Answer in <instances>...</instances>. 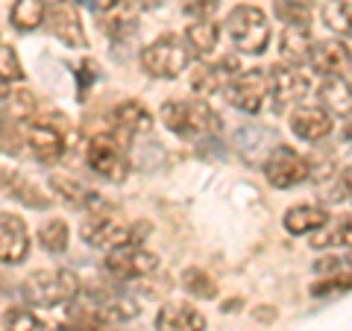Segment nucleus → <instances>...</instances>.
Segmentation results:
<instances>
[{"instance_id":"37","label":"nucleus","mask_w":352,"mask_h":331,"mask_svg":"<svg viewBox=\"0 0 352 331\" xmlns=\"http://www.w3.org/2000/svg\"><path fill=\"white\" fill-rule=\"evenodd\" d=\"M6 94H9V82H6V80H0V103L6 100Z\"/></svg>"},{"instance_id":"20","label":"nucleus","mask_w":352,"mask_h":331,"mask_svg":"<svg viewBox=\"0 0 352 331\" xmlns=\"http://www.w3.org/2000/svg\"><path fill=\"white\" fill-rule=\"evenodd\" d=\"M320 106L329 115L346 117L352 112V85L344 80V76H329V80L320 85Z\"/></svg>"},{"instance_id":"3","label":"nucleus","mask_w":352,"mask_h":331,"mask_svg":"<svg viewBox=\"0 0 352 331\" xmlns=\"http://www.w3.org/2000/svg\"><path fill=\"white\" fill-rule=\"evenodd\" d=\"M159 117L170 132L182 138H200L217 129V115L203 100H168Z\"/></svg>"},{"instance_id":"5","label":"nucleus","mask_w":352,"mask_h":331,"mask_svg":"<svg viewBox=\"0 0 352 331\" xmlns=\"http://www.w3.org/2000/svg\"><path fill=\"white\" fill-rule=\"evenodd\" d=\"M188 59H191L188 44H185V38L173 36V32L156 38L141 50V68L150 76H156V80H173V76H179L185 71V65H188Z\"/></svg>"},{"instance_id":"29","label":"nucleus","mask_w":352,"mask_h":331,"mask_svg":"<svg viewBox=\"0 0 352 331\" xmlns=\"http://www.w3.org/2000/svg\"><path fill=\"white\" fill-rule=\"evenodd\" d=\"M6 331H56V328L44 323L32 311H27V308H12V311H6Z\"/></svg>"},{"instance_id":"14","label":"nucleus","mask_w":352,"mask_h":331,"mask_svg":"<svg viewBox=\"0 0 352 331\" xmlns=\"http://www.w3.org/2000/svg\"><path fill=\"white\" fill-rule=\"evenodd\" d=\"M30 252V235L24 220L15 214H0V264H21Z\"/></svg>"},{"instance_id":"15","label":"nucleus","mask_w":352,"mask_h":331,"mask_svg":"<svg viewBox=\"0 0 352 331\" xmlns=\"http://www.w3.org/2000/svg\"><path fill=\"white\" fill-rule=\"evenodd\" d=\"M291 132L302 141H320L332 132V115L323 106H296L291 112Z\"/></svg>"},{"instance_id":"18","label":"nucleus","mask_w":352,"mask_h":331,"mask_svg":"<svg viewBox=\"0 0 352 331\" xmlns=\"http://www.w3.org/2000/svg\"><path fill=\"white\" fill-rule=\"evenodd\" d=\"M88 311L106 317L109 323H115V319H132L138 317V305L126 299V296H118V293H106V290H91L85 296V305Z\"/></svg>"},{"instance_id":"16","label":"nucleus","mask_w":352,"mask_h":331,"mask_svg":"<svg viewBox=\"0 0 352 331\" xmlns=\"http://www.w3.org/2000/svg\"><path fill=\"white\" fill-rule=\"evenodd\" d=\"M156 331H206V317L194 305H162L156 314Z\"/></svg>"},{"instance_id":"2","label":"nucleus","mask_w":352,"mask_h":331,"mask_svg":"<svg viewBox=\"0 0 352 331\" xmlns=\"http://www.w3.org/2000/svg\"><path fill=\"white\" fill-rule=\"evenodd\" d=\"M80 235L85 244H91L97 249H115V247H126V244H138L135 226L124 223L112 208H97V212H85L82 223H80Z\"/></svg>"},{"instance_id":"26","label":"nucleus","mask_w":352,"mask_h":331,"mask_svg":"<svg viewBox=\"0 0 352 331\" xmlns=\"http://www.w3.org/2000/svg\"><path fill=\"white\" fill-rule=\"evenodd\" d=\"M6 109H3V120H9V124H24L27 117L36 115V100H32L30 91H9L6 94Z\"/></svg>"},{"instance_id":"8","label":"nucleus","mask_w":352,"mask_h":331,"mask_svg":"<svg viewBox=\"0 0 352 331\" xmlns=\"http://www.w3.org/2000/svg\"><path fill=\"white\" fill-rule=\"evenodd\" d=\"M106 273L118 282H129V279H141V275H150L159 267V258L153 252L141 249L138 244H126V247H115L109 249L106 255Z\"/></svg>"},{"instance_id":"27","label":"nucleus","mask_w":352,"mask_h":331,"mask_svg":"<svg viewBox=\"0 0 352 331\" xmlns=\"http://www.w3.org/2000/svg\"><path fill=\"white\" fill-rule=\"evenodd\" d=\"M62 331H115V328L106 317L88 311V308H76V311H71L68 319H65Z\"/></svg>"},{"instance_id":"17","label":"nucleus","mask_w":352,"mask_h":331,"mask_svg":"<svg viewBox=\"0 0 352 331\" xmlns=\"http://www.w3.org/2000/svg\"><path fill=\"white\" fill-rule=\"evenodd\" d=\"M112 126L120 138H132L153 129V115L138 100H124L112 109Z\"/></svg>"},{"instance_id":"12","label":"nucleus","mask_w":352,"mask_h":331,"mask_svg":"<svg viewBox=\"0 0 352 331\" xmlns=\"http://www.w3.org/2000/svg\"><path fill=\"white\" fill-rule=\"evenodd\" d=\"M24 144L38 161L53 164V161H59L62 152H65V135L53 124L32 120V124L24 129Z\"/></svg>"},{"instance_id":"7","label":"nucleus","mask_w":352,"mask_h":331,"mask_svg":"<svg viewBox=\"0 0 352 331\" xmlns=\"http://www.w3.org/2000/svg\"><path fill=\"white\" fill-rule=\"evenodd\" d=\"M264 176H267V182L273 187H279V191H288V187L305 182L308 176H311V164L308 159H302L296 150L291 147H276L264 161Z\"/></svg>"},{"instance_id":"28","label":"nucleus","mask_w":352,"mask_h":331,"mask_svg":"<svg viewBox=\"0 0 352 331\" xmlns=\"http://www.w3.org/2000/svg\"><path fill=\"white\" fill-rule=\"evenodd\" d=\"M38 244L47 252H65L68 249V223L65 220H47L38 231Z\"/></svg>"},{"instance_id":"13","label":"nucleus","mask_w":352,"mask_h":331,"mask_svg":"<svg viewBox=\"0 0 352 331\" xmlns=\"http://www.w3.org/2000/svg\"><path fill=\"white\" fill-rule=\"evenodd\" d=\"M308 62L323 76H344L352 68V53L340 38H326V41H314Z\"/></svg>"},{"instance_id":"32","label":"nucleus","mask_w":352,"mask_h":331,"mask_svg":"<svg viewBox=\"0 0 352 331\" xmlns=\"http://www.w3.org/2000/svg\"><path fill=\"white\" fill-rule=\"evenodd\" d=\"M0 80H6V82L24 80V68L18 62V53L12 47H3V44H0Z\"/></svg>"},{"instance_id":"30","label":"nucleus","mask_w":352,"mask_h":331,"mask_svg":"<svg viewBox=\"0 0 352 331\" xmlns=\"http://www.w3.org/2000/svg\"><path fill=\"white\" fill-rule=\"evenodd\" d=\"M182 288L188 290L191 296H200V299H212V296L217 293L214 282L208 279V273L197 270V267H188V270L182 273Z\"/></svg>"},{"instance_id":"39","label":"nucleus","mask_w":352,"mask_h":331,"mask_svg":"<svg viewBox=\"0 0 352 331\" xmlns=\"http://www.w3.org/2000/svg\"><path fill=\"white\" fill-rule=\"evenodd\" d=\"M141 6H159V0H138Z\"/></svg>"},{"instance_id":"24","label":"nucleus","mask_w":352,"mask_h":331,"mask_svg":"<svg viewBox=\"0 0 352 331\" xmlns=\"http://www.w3.org/2000/svg\"><path fill=\"white\" fill-rule=\"evenodd\" d=\"M44 15H47V3H44V0H15L12 12H9L12 24L21 32L41 27L44 24Z\"/></svg>"},{"instance_id":"36","label":"nucleus","mask_w":352,"mask_h":331,"mask_svg":"<svg viewBox=\"0 0 352 331\" xmlns=\"http://www.w3.org/2000/svg\"><path fill=\"white\" fill-rule=\"evenodd\" d=\"M344 138L346 141H352V112L346 115V120H344Z\"/></svg>"},{"instance_id":"22","label":"nucleus","mask_w":352,"mask_h":331,"mask_svg":"<svg viewBox=\"0 0 352 331\" xmlns=\"http://www.w3.org/2000/svg\"><path fill=\"white\" fill-rule=\"evenodd\" d=\"M326 223H329V214L317 205H296V208H288V214H285V229L291 235H308V231H317Z\"/></svg>"},{"instance_id":"23","label":"nucleus","mask_w":352,"mask_h":331,"mask_svg":"<svg viewBox=\"0 0 352 331\" xmlns=\"http://www.w3.org/2000/svg\"><path fill=\"white\" fill-rule=\"evenodd\" d=\"M217 38H220V27L214 21H194L185 32V44H188V50L194 56H208L214 47H217Z\"/></svg>"},{"instance_id":"34","label":"nucleus","mask_w":352,"mask_h":331,"mask_svg":"<svg viewBox=\"0 0 352 331\" xmlns=\"http://www.w3.org/2000/svg\"><path fill=\"white\" fill-rule=\"evenodd\" d=\"M352 288V275H332V279H326V282H320V284H314L311 288V293L317 296V293H332V290H349Z\"/></svg>"},{"instance_id":"6","label":"nucleus","mask_w":352,"mask_h":331,"mask_svg":"<svg viewBox=\"0 0 352 331\" xmlns=\"http://www.w3.org/2000/svg\"><path fill=\"white\" fill-rule=\"evenodd\" d=\"M85 159L91 164V170L109 182H124L129 176V159L124 152V141H118L115 135H94L88 141Z\"/></svg>"},{"instance_id":"40","label":"nucleus","mask_w":352,"mask_h":331,"mask_svg":"<svg viewBox=\"0 0 352 331\" xmlns=\"http://www.w3.org/2000/svg\"><path fill=\"white\" fill-rule=\"evenodd\" d=\"M344 264H346V267H352V247H349V252H346V258H344Z\"/></svg>"},{"instance_id":"19","label":"nucleus","mask_w":352,"mask_h":331,"mask_svg":"<svg viewBox=\"0 0 352 331\" xmlns=\"http://www.w3.org/2000/svg\"><path fill=\"white\" fill-rule=\"evenodd\" d=\"M238 62L235 59H220L214 65H197L191 73V88L197 94H217L226 85L229 76H235Z\"/></svg>"},{"instance_id":"4","label":"nucleus","mask_w":352,"mask_h":331,"mask_svg":"<svg viewBox=\"0 0 352 331\" xmlns=\"http://www.w3.org/2000/svg\"><path fill=\"white\" fill-rule=\"evenodd\" d=\"M226 32L232 44L241 53H250V56H258L264 53V47L270 44V24L267 15L256 6H235L226 18Z\"/></svg>"},{"instance_id":"25","label":"nucleus","mask_w":352,"mask_h":331,"mask_svg":"<svg viewBox=\"0 0 352 331\" xmlns=\"http://www.w3.org/2000/svg\"><path fill=\"white\" fill-rule=\"evenodd\" d=\"M323 21L338 36L352 38V0H329L323 6Z\"/></svg>"},{"instance_id":"38","label":"nucleus","mask_w":352,"mask_h":331,"mask_svg":"<svg viewBox=\"0 0 352 331\" xmlns=\"http://www.w3.org/2000/svg\"><path fill=\"white\" fill-rule=\"evenodd\" d=\"M288 3H296V6H305V9H311V6H314V0H288Z\"/></svg>"},{"instance_id":"33","label":"nucleus","mask_w":352,"mask_h":331,"mask_svg":"<svg viewBox=\"0 0 352 331\" xmlns=\"http://www.w3.org/2000/svg\"><path fill=\"white\" fill-rule=\"evenodd\" d=\"M220 0H185V12L197 21H206L212 12H217Z\"/></svg>"},{"instance_id":"11","label":"nucleus","mask_w":352,"mask_h":331,"mask_svg":"<svg viewBox=\"0 0 352 331\" xmlns=\"http://www.w3.org/2000/svg\"><path fill=\"white\" fill-rule=\"evenodd\" d=\"M44 24H47L50 36L59 38L65 47H85V32H82V21L80 12L71 0H56V3L47 6V15H44Z\"/></svg>"},{"instance_id":"1","label":"nucleus","mask_w":352,"mask_h":331,"mask_svg":"<svg viewBox=\"0 0 352 331\" xmlns=\"http://www.w3.org/2000/svg\"><path fill=\"white\" fill-rule=\"evenodd\" d=\"M80 296V279L71 270H38L24 282V299L38 308L68 305Z\"/></svg>"},{"instance_id":"35","label":"nucleus","mask_w":352,"mask_h":331,"mask_svg":"<svg viewBox=\"0 0 352 331\" xmlns=\"http://www.w3.org/2000/svg\"><path fill=\"white\" fill-rule=\"evenodd\" d=\"M340 244L352 247V220H344V226H340Z\"/></svg>"},{"instance_id":"21","label":"nucleus","mask_w":352,"mask_h":331,"mask_svg":"<svg viewBox=\"0 0 352 331\" xmlns=\"http://www.w3.org/2000/svg\"><path fill=\"white\" fill-rule=\"evenodd\" d=\"M311 47H314V38H311V32H308V27H285L279 50H282V59L288 65L308 62L311 59Z\"/></svg>"},{"instance_id":"10","label":"nucleus","mask_w":352,"mask_h":331,"mask_svg":"<svg viewBox=\"0 0 352 331\" xmlns=\"http://www.w3.org/2000/svg\"><path fill=\"white\" fill-rule=\"evenodd\" d=\"M226 100L247 115L261 112L267 100V73L264 71H241L226 82Z\"/></svg>"},{"instance_id":"9","label":"nucleus","mask_w":352,"mask_h":331,"mask_svg":"<svg viewBox=\"0 0 352 331\" xmlns=\"http://www.w3.org/2000/svg\"><path fill=\"white\" fill-rule=\"evenodd\" d=\"M264 73H267V97L273 100V109H288L308 94V76L300 71V65H273Z\"/></svg>"},{"instance_id":"31","label":"nucleus","mask_w":352,"mask_h":331,"mask_svg":"<svg viewBox=\"0 0 352 331\" xmlns=\"http://www.w3.org/2000/svg\"><path fill=\"white\" fill-rule=\"evenodd\" d=\"M276 18L285 21L288 27H308L311 24V9L305 6H296V3H288V0H276Z\"/></svg>"}]
</instances>
